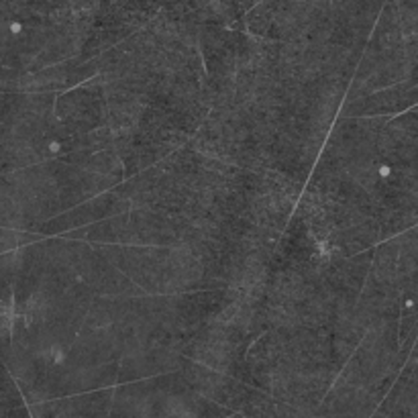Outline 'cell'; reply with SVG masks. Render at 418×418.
Segmentation results:
<instances>
[{"label": "cell", "mask_w": 418, "mask_h": 418, "mask_svg": "<svg viewBox=\"0 0 418 418\" xmlns=\"http://www.w3.org/2000/svg\"><path fill=\"white\" fill-rule=\"evenodd\" d=\"M389 172H392V169H389V165H381V167H379V176H381V178L389 176Z\"/></svg>", "instance_id": "obj_2"}, {"label": "cell", "mask_w": 418, "mask_h": 418, "mask_svg": "<svg viewBox=\"0 0 418 418\" xmlns=\"http://www.w3.org/2000/svg\"><path fill=\"white\" fill-rule=\"evenodd\" d=\"M49 151H51V153H59V151H61V145H59L57 141H51V143H49Z\"/></svg>", "instance_id": "obj_1"}]
</instances>
